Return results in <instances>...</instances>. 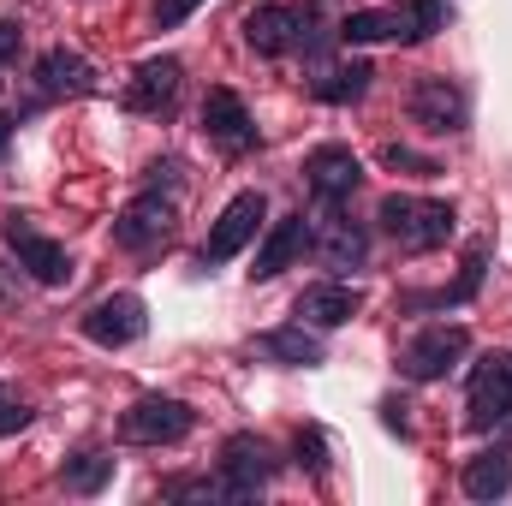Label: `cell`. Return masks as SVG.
<instances>
[{"label":"cell","mask_w":512,"mask_h":506,"mask_svg":"<svg viewBox=\"0 0 512 506\" xmlns=\"http://www.w3.org/2000/svg\"><path fill=\"white\" fill-rule=\"evenodd\" d=\"M465 90L453 84V78H417V90H411V120L429 131V137H453V131H465Z\"/></svg>","instance_id":"cell-8"},{"label":"cell","mask_w":512,"mask_h":506,"mask_svg":"<svg viewBox=\"0 0 512 506\" xmlns=\"http://www.w3.org/2000/svg\"><path fill=\"white\" fill-rule=\"evenodd\" d=\"M334 36L340 42H387L393 36V12H352Z\"/></svg>","instance_id":"cell-24"},{"label":"cell","mask_w":512,"mask_h":506,"mask_svg":"<svg viewBox=\"0 0 512 506\" xmlns=\"http://www.w3.org/2000/svg\"><path fill=\"white\" fill-rule=\"evenodd\" d=\"M358 179H364V167H358V155H352L346 143H322V149L304 155V185H310L322 203H346V197L358 191Z\"/></svg>","instance_id":"cell-10"},{"label":"cell","mask_w":512,"mask_h":506,"mask_svg":"<svg viewBox=\"0 0 512 506\" xmlns=\"http://www.w3.org/2000/svg\"><path fill=\"white\" fill-rule=\"evenodd\" d=\"M459 483H465V495H471V501H501V495L512 489V459H507V453H483V459H471V465H465V477H459Z\"/></svg>","instance_id":"cell-20"},{"label":"cell","mask_w":512,"mask_h":506,"mask_svg":"<svg viewBox=\"0 0 512 506\" xmlns=\"http://www.w3.org/2000/svg\"><path fill=\"white\" fill-rule=\"evenodd\" d=\"M108 477H114V459H102V453H78V459H66V471H60V483H66L72 495H96Z\"/></svg>","instance_id":"cell-23"},{"label":"cell","mask_w":512,"mask_h":506,"mask_svg":"<svg viewBox=\"0 0 512 506\" xmlns=\"http://www.w3.org/2000/svg\"><path fill=\"white\" fill-rule=\"evenodd\" d=\"M24 423H30V411L12 405V399H0V435H12V429H24Z\"/></svg>","instance_id":"cell-28"},{"label":"cell","mask_w":512,"mask_h":506,"mask_svg":"<svg viewBox=\"0 0 512 506\" xmlns=\"http://www.w3.org/2000/svg\"><path fill=\"white\" fill-rule=\"evenodd\" d=\"M370 78H376V66H370V60H352V66H334L328 78H316L310 90H316V102L346 108V102H358V96L370 90Z\"/></svg>","instance_id":"cell-21"},{"label":"cell","mask_w":512,"mask_h":506,"mask_svg":"<svg viewBox=\"0 0 512 506\" xmlns=\"http://www.w3.org/2000/svg\"><path fill=\"white\" fill-rule=\"evenodd\" d=\"M197 6H203V0H155V24H161V30H173V24H185Z\"/></svg>","instance_id":"cell-26"},{"label":"cell","mask_w":512,"mask_h":506,"mask_svg":"<svg viewBox=\"0 0 512 506\" xmlns=\"http://www.w3.org/2000/svg\"><path fill=\"white\" fill-rule=\"evenodd\" d=\"M274 477V447L262 435H233L227 441V459H221V483L233 501H251L256 489H268Z\"/></svg>","instance_id":"cell-9"},{"label":"cell","mask_w":512,"mask_h":506,"mask_svg":"<svg viewBox=\"0 0 512 506\" xmlns=\"http://www.w3.org/2000/svg\"><path fill=\"white\" fill-rule=\"evenodd\" d=\"M143 328H149V316H143L137 292H114V298H102V304L84 310V340L102 346V352H120L131 340H143Z\"/></svg>","instance_id":"cell-4"},{"label":"cell","mask_w":512,"mask_h":506,"mask_svg":"<svg viewBox=\"0 0 512 506\" xmlns=\"http://www.w3.org/2000/svg\"><path fill=\"white\" fill-rule=\"evenodd\" d=\"M262 215H268L262 191H239V197L221 209V221L209 227V239H203V262H227V256H239V251H245V245L256 239Z\"/></svg>","instance_id":"cell-6"},{"label":"cell","mask_w":512,"mask_h":506,"mask_svg":"<svg viewBox=\"0 0 512 506\" xmlns=\"http://www.w3.org/2000/svg\"><path fill=\"white\" fill-rule=\"evenodd\" d=\"M18 36H24V30H18V24H6V18H0V66H6V60H12V54H18Z\"/></svg>","instance_id":"cell-29"},{"label":"cell","mask_w":512,"mask_h":506,"mask_svg":"<svg viewBox=\"0 0 512 506\" xmlns=\"http://www.w3.org/2000/svg\"><path fill=\"white\" fill-rule=\"evenodd\" d=\"M512 417V358H483V370L471 376V399H465V423L471 429H501Z\"/></svg>","instance_id":"cell-5"},{"label":"cell","mask_w":512,"mask_h":506,"mask_svg":"<svg viewBox=\"0 0 512 506\" xmlns=\"http://www.w3.org/2000/svg\"><path fill=\"white\" fill-rule=\"evenodd\" d=\"M441 24H447L441 0H405V6H393V42H429Z\"/></svg>","instance_id":"cell-22"},{"label":"cell","mask_w":512,"mask_h":506,"mask_svg":"<svg viewBox=\"0 0 512 506\" xmlns=\"http://www.w3.org/2000/svg\"><path fill=\"white\" fill-rule=\"evenodd\" d=\"M203 131H209L221 149H233V155L256 143L251 114H245V102H239L233 90H209V96H203Z\"/></svg>","instance_id":"cell-15"},{"label":"cell","mask_w":512,"mask_h":506,"mask_svg":"<svg viewBox=\"0 0 512 506\" xmlns=\"http://www.w3.org/2000/svg\"><path fill=\"white\" fill-rule=\"evenodd\" d=\"M179 78H185V66H179L173 54L143 60V66L131 72V84H126V108L131 114H161V108L179 96Z\"/></svg>","instance_id":"cell-13"},{"label":"cell","mask_w":512,"mask_h":506,"mask_svg":"<svg viewBox=\"0 0 512 506\" xmlns=\"http://www.w3.org/2000/svg\"><path fill=\"white\" fill-rule=\"evenodd\" d=\"M6 143H12V120L0 114V155H6Z\"/></svg>","instance_id":"cell-30"},{"label":"cell","mask_w":512,"mask_h":506,"mask_svg":"<svg viewBox=\"0 0 512 506\" xmlns=\"http://www.w3.org/2000/svg\"><path fill=\"white\" fill-rule=\"evenodd\" d=\"M36 90L42 96H90L96 90V66L72 48H48L36 60Z\"/></svg>","instance_id":"cell-16"},{"label":"cell","mask_w":512,"mask_h":506,"mask_svg":"<svg viewBox=\"0 0 512 506\" xmlns=\"http://www.w3.org/2000/svg\"><path fill=\"white\" fill-rule=\"evenodd\" d=\"M465 352H471V334H465V328H423V334L399 352V370L411 381H435V376H447Z\"/></svg>","instance_id":"cell-7"},{"label":"cell","mask_w":512,"mask_h":506,"mask_svg":"<svg viewBox=\"0 0 512 506\" xmlns=\"http://www.w3.org/2000/svg\"><path fill=\"white\" fill-rule=\"evenodd\" d=\"M376 221H382V233L399 251H435V245L453 239V203H435V197H405V191H393V197H382Z\"/></svg>","instance_id":"cell-1"},{"label":"cell","mask_w":512,"mask_h":506,"mask_svg":"<svg viewBox=\"0 0 512 506\" xmlns=\"http://www.w3.org/2000/svg\"><path fill=\"white\" fill-rule=\"evenodd\" d=\"M256 358H268V364H322V340L304 334V322L298 328H274V334L256 340Z\"/></svg>","instance_id":"cell-19"},{"label":"cell","mask_w":512,"mask_h":506,"mask_svg":"<svg viewBox=\"0 0 512 506\" xmlns=\"http://www.w3.org/2000/svg\"><path fill=\"white\" fill-rule=\"evenodd\" d=\"M191 423H197V411L185 399H137L120 417V435L131 447H173V441L191 435Z\"/></svg>","instance_id":"cell-2"},{"label":"cell","mask_w":512,"mask_h":506,"mask_svg":"<svg viewBox=\"0 0 512 506\" xmlns=\"http://www.w3.org/2000/svg\"><path fill=\"white\" fill-rule=\"evenodd\" d=\"M382 167H393V173H399V167H405V173H435V161H429V155H417V149H405V143H387Z\"/></svg>","instance_id":"cell-25"},{"label":"cell","mask_w":512,"mask_h":506,"mask_svg":"<svg viewBox=\"0 0 512 506\" xmlns=\"http://www.w3.org/2000/svg\"><path fill=\"white\" fill-rule=\"evenodd\" d=\"M298 465H310L316 477L328 471V459H322V435H298Z\"/></svg>","instance_id":"cell-27"},{"label":"cell","mask_w":512,"mask_h":506,"mask_svg":"<svg viewBox=\"0 0 512 506\" xmlns=\"http://www.w3.org/2000/svg\"><path fill=\"white\" fill-rule=\"evenodd\" d=\"M298 322H310V328H346L358 310H364V298H358V286H340V280H316V286H304L298 292Z\"/></svg>","instance_id":"cell-12"},{"label":"cell","mask_w":512,"mask_h":506,"mask_svg":"<svg viewBox=\"0 0 512 506\" xmlns=\"http://www.w3.org/2000/svg\"><path fill=\"white\" fill-rule=\"evenodd\" d=\"M310 245L322 251V262H328V268H352V262H364V251H370L364 227H358V221H346V215H340V203H328L322 233H316Z\"/></svg>","instance_id":"cell-18"},{"label":"cell","mask_w":512,"mask_h":506,"mask_svg":"<svg viewBox=\"0 0 512 506\" xmlns=\"http://www.w3.org/2000/svg\"><path fill=\"white\" fill-rule=\"evenodd\" d=\"M304 245H310V221H304V215H280V221L268 227V239L256 245L251 280H274V274H286V268L304 256Z\"/></svg>","instance_id":"cell-14"},{"label":"cell","mask_w":512,"mask_h":506,"mask_svg":"<svg viewBox=\"0 0 512 506\" xmlns=\"http://www.w3.org/2000/svg\"><path fill=\"white\" fill-rule=\"evenodd\" d=\"M298 30H304V12H292V6H251L245 12V42L256 54H286L298 42Z\"/></svg>","instance_id":"cell-17"},{"label":"cell","mask_w":512,"mask_h":506,"mask_svg":"<svg viewBox=\"0 0 512 506\" xmlns=\"http://www.w3.org/2000/svg\"><path fill=\"white\" fill-rule=\"evenodd\" d=\"M167 233H173V203H167V197H155V191H149V197H137L126 215L114 221V245H120V251H155Z\"/></svg>","instance_id":"cell-11"},{"label":"cell","mask_w":512,"mask_h":506,"mask_svg":"<svg viewBox=\"0 0 512 506\" xmlns=\"http://www.w3.org/2000/svg\"><path fill=\"white\" fill-rule=\"evenodd\" d=\"M6 245H12L18 268H24L36 286H66V280H72V256H66V245H54L48 233H36L30 215H6Z\"/></svg>","instance_id":"cell-3"}]
</instances>
